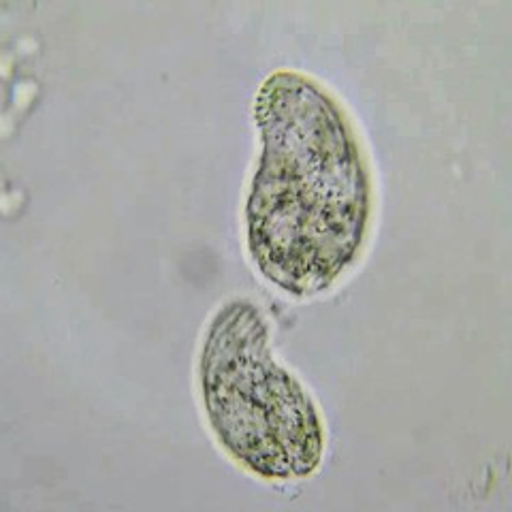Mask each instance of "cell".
<instances>
[{"mask_svg": "<svg viewBox=\"0 0 512 512\" xmlns=\"http://www.w3.org/2000/svg\"><path fill=\"white\" fill-rule=\"evenodd\" d=\"M199 393L218 444L265 480L312 476L325 455V425L308 389L278 363L263 312L231 299L199 352Z\"/></svg>", "mask_w": 512, "mask_h": 512, "instance_id": "2", "label": "cell"}, {"mask_svg": "<svg viewBox=\"0 0 512 512\" xmlns=\"http://www.w3.org/2000/svg\"><path fill=\"white\" fill-rule=\"evenodd\" d=\"M263 152L246 201V246L293 297L329 291L361 259L374 182L346 109L316 79L269 75L254 101Z\"/></svg>", "mask_w": 512, "mask_h": 512, "instance_id": "1", "label": "cell"}]
</instances>
